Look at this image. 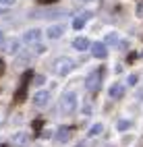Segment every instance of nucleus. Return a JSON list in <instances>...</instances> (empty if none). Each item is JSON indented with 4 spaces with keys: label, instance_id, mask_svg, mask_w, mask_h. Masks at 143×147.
<instances>
[{
    "label": "nucleus",
    "instance_id": "1",
    "mask_svg": "<svg viewBox=\"0 0 143 147\" xmlns=\"http://www.w3.org/2000/svg\"><path fill=\"white\" fill-rule=\"evenodd\" d=\"M77 102H79L77 91H66V93H62V97H60L58 108H60L62 114H71V112L77 110Z\"/></svg>",
    "mask_w": 143,
    "mask_h": 147
},
{
    "label": "nucleus",
    "instance_id": "2",
    "mask_svg": "<svg viewBox=\"0 0 143 147\" xmlns=\"http://www.w3.org/2000/svg\"><path fill=\"white\" fill-rule=\"evenodd\" d=\"M75 66H77V64H75V60H73V58H69V56H60V58H56V60H54V71L58 73L60 77L73 73Z\"/></svg>",
    "mask_w": 143,
    "mask_h": 147
},
{
    "label": "nucleus",
    "instance_id": "3",
    "mask_svg": "<svg viewBox=\"0 0 143 147\" xmlns=\"http://www.w3.org/2000/svg\"><path fill=\"white\" fill-rule=\"evenodd\" d=\"M100 83H102V68H95L87 75V79H85V87H87V91H98L100 89Z\"/></svg>",
    "mask_w": 143,
    "mask_h": 147
},
{
    "label": "nucleus",
    "instance_id": "4",
    "mask_svg": "<svg viewBox=\"0 0 143 147\" xmlns=\"http://www.w3.org/2000/svg\"><path fill=\"white\" fill-rule=\"evenodd\" d=\"M42 35H44V31L42 29H27L25 31V35H23V42L29 46V44H37L42 40Z\"/></svg>",
    "mask_w": 143,
    "mask_h": 147
},
{
    "label": "nucleus",
    "instance_id": "5",
    "mask_svg": "<svg viewBox=\"0 0 143 147\" xmlns=\"http://www.w3.org/2000/svg\"><path fill=\"white\" fill-rule=\"evenodd\" d=\"M48 104H50V93H48V91H37L33 95V106L35 108L44 110V108H48Z\"/></svg>",
    "mask_w": 143,
    "mask_h": 147
},
{
    "label": "nucleus",
    "instance_id": "6",
    "mask_svg": "<svg viewBox=\"0 0 143 147\" xmlns=\"http://www.w3.org/2000/svg\"><path fill=\"white\" fill-rule=\"evenodd\" d=\"M73 137V126H60L58 131H56V135H54V139L56 141H60V143H66Z\"/></svg>",
    "mask_w": 143,
    "mask_h": 147
},
{
    "label": "nucleus",
    "instance_id": "7",
    "mask_svg": "<svg viewBox=\"0 0 143 147\" xmlns=\"http://www.w3.org/2000/svg\"><path fill=\"white\" fill-rule=\"evenodd\" d=\"M108 95H110V100H120V97L125 95V85L122 83H112L110 89H108Z\"/></svg>",
    "mask_w": 143,
    "mask_h": 147
},
{
    "label": "nucleus",
    "instance_id": "8",
    "mask_svg": "<svg viewBox=\"0 0 143 147\" xmlns=\"http://www.w3.org/2000/svg\"><path fill=\"white\" fill-rule=\"evenodd\" d=\"M89 48H91V52H93L95 58H106L108 56V48L102 42H93V46H89Z\"/></svg>",
    "mask_w": 143,
    "mask_h": 147
},
{
    "label": "nucleus",
    "instance_id": "9",
    "mask_svg": "<svg viewBox=\"0 0 143 147\" xmlns=\"http://www.w3.org/2000/svg\"><path fill=\"white\" fill-rule=\"evenodd\" d=\"M27 141H29V135L25 131H19L13 135V145L15 147H27Z\"/></svg>",
    "mask_w": 143,
    "mask_h": 147
},
{
    "label": "nucleus",
    "instance_id": "10",
    "mask_svg": "<svg viewBox=\"0 0 143 147\" xmlns=\"http://www.w3.org/2000/svg\"><path fill=\"white\" fill-rule=\"evenodd\" d=\"M62 33H64V27L62 25H50L46 29V35L50 37V40H58V37H62Z\"/></svg>",
    "mask_w": 143,
    "mask_h": 147
},
{
    "label": "nucleus",
    "instance_id": "11",
    "mask_svg": "<svg viewBox=\"0 0 143 147\" xmlns=\"http://www.w3.org/2000/svg\"><path fill=\"white\" fill-rule=\"evenodd\" d=\"M31 58H33V54H31V52H27V50H23L21 54L17 52V60H15V64H17V66H25V64H29V62H31Z\"/></svg>",
    "mask_w": 143,
    "mask_h": 147
},
{
    "label": "nucleus",
    "instance_id": "12",
    "mask_svg": "<svg viewBox=\"0 0 143 147\" xmlns=\"http://www.w3.org/2000/svg\"><path fill=\"white\" fill-rule=\"evenodd\" d=\"M19 46H21V42L15 40V37L2 44V48H4V52H6V54H17V52H19Z\"/></svg>",
    "mask_w": 143,
    "mask_h": 147
},
{
    "label": "nucleus",
    "instance_id": "13",
    "mask_svg": "<svg viewBox=\"0 0 143 147\" xmlns=\"http://www.w3.org/2000/svg\"><path fill=\"white\" fill-rule=\"evenodd\" d=\"M89 40H85V37H75V40H73V48H75V50H77V52H85V50H89Z\"/></svg>",
    "mask_w": 143,
    "mask_h": 147
},
{
    "label": "nucleus",
    "instance_id": "14",
    "mask_svg": "<svg viewBox=\"0 0 143 147\" xmlns=\"http://www.w3.org/2000/svg\"><path fill=\"white\" fill-rule=\"evenodd\" d=\"M27 79H29V73H27V75L23 77V83H21V87H19V91L15 93V100H17V102H23V97H25V89H27Z\"/></svg>",
    "mask_w": 143,
    "mask_h": 147
},
{
    "label": "nucleus",
    "instance_id": "15",
    "mask_svg": "<svg viewBox=\"0 0 143 147\" xmlns=\"http://www.w3.org/2000/svg\"><path fill=\"white\" fill-rule=\"evenodd\" d=\"M102 131H104V124L102 122H95V124L89 126V137H98V135H102Z\"/></svg>",
    "mask_w": 143,
    "mask_h": 147
},
{
    "label": "nucleus",
    "instance_id": "16",
    "mask_svg": "<svg viewBox=\"0 0 143 147\" xmlns=\"http://www.w3.org/2000/svg\"><path fill=\"white\" fill-rule=\"evenodd\" d=\"M85 21H87V15H79L73 19V29H81L85 25Z\"/></svg>",
    "mask_w": 143,
    "mask_h": 147
},
{
    "label": "nucleus",
    "instance_id": "17",
    "mask_svg": "<svg viewBox=\"0 0 143 147\" xmlns=\"http://www.w3.org/2000/svg\"><path fill=\"white\" fill-rule=\"evenodd\" d=\"M106 44H108V46H116V44H118V33H116V31L106 33Z\"/></svg>",
    "mask_w": 143,
    "mask_h": 147
},
{
    "label": "nucleus",
    "instance_id": "18",
    "mask_svg": "<svg viewBox=\"0 0 143 147\" xmlns=\"http://www.w3.org/2000/svg\"><path fill=\"white\" fill-rule=\"evenodd\" d=\"M116 129H118V131H127V129H131V120H125V118H122V120H118Z\"/></svg>",
    "mask_w": 143,
    "mask_h": 147
},
{
    "label": "nucleus",
    "instance_id": "19",
    "mask_svg": "<svg viewBox=\"0 0 143 147\" xmlns=\"http://www.w3.org/2000/svg\"><path fill=\"white\" fill-rule=\"evenodd\" d=\"M44 52H46V46H42V44H35V46H33V50H31V54H33V56L44 54Z\"/></svg>",
    "mask_w": 143,
    "mask_h": 147
},
{
    "label": "nucleus",
    "instance_id": "20",
    "mask_svg": "<svg viewBox=\"0 0 143 147\" xmlns=\"http://www.w3.org/2000/svg\"><path fill=\"white\" fill-rule=\"evenodd\" d=\"M44 83H46V77H44V75H37L35 79H33V85H37V87L44 85Z\"/></svg>",
    "mask_w": 143,
    "mask_h": 147
},
{
    "label": "nucleus",
    "instance_id": "21",
    "mask_svg": "<svg viewBox=\"0 0 143 147\" xmlns=\"http://www.w3.org/2000/svg\"><path fill=\"white\" fill-rule=\"evenodd\" d=\"M137 79H139L137 75H129V79H127V85H137Z\"/></svg>",
    "mask_w": 143,
    "mask_h": 147
},
{
    "label": "nucleus",
    "instance_id": "22",
    "mask_svg": "<svg viewBox=\"0 0 143 147\" xmlns=\"http://www.w3.org/2000/svg\"><path fill=\"white\" fill-rule=\"evenodd\" d=\"M17 2V0H0V4H4V6H13Z\"/></svg>",
    "mask_w": 143,
    "mask_h": 147
},
{
    "label": "nucleus",
    "instance_id": "23",
    "mask_svg": "<svg viewBox=\"0 0 143 147\" xmlns=\"http://www.w3.org/2000/svg\"><path fill=\"white\" fill-rule=\"evenodd\" d=\"M118 46L122 48V50H127V48H129V42H118Z\"/></svg>",
    "mask_w": 143,
    "mask_h": 147
},
{
    "label": "nucleus",
    "instance_id": "24",
    "mask_svg": "<svg viewBox=\"0 0 143 147\" xmlns=\"http://www.w3.org/2000/svg\"><path fill=\"white\" fill-rule=\"evenodd\" d=\"M137 100H139V102H143V89H139V91H137Z\"/></svg>",
    "mask_w": 143,
    "mask_h": 147
},
{
    "label": "nucleus",
    "instance_id": "25",
    "mask_svg": "<svg viewBox=\"0 0 143 147\" xmlns=\"http://www.w3.org/2000/svg\"><path fill=\"white\" fill-rule=\"evenodd\" d=\"M2 44H4V33L0 31V48H2Z\"/></svg>",
    "mask_w": 143,
    "mask_h": 147
},
{
    "label": "nucleus",
    "instance_id": "26",
    "mask_svg": "<svg viewBox=\"0 0 143 147\" xmlns=\"http://www.w3.org/2000/svg\"><path fill=\"white\" fill-rule=\"evenodd\" d=\"M2 73H4V62L0 60V77H2Z\"/></svg>",
    "mask_w": 143,
    "mask_h": 147
},
{
    "label": "nucleus",
    "instance_id": "27",
    "mask_svg": "<svg viewBox=\"0 0 143 147\" xmlns=\"http://www.w3.org/2000/svg\"><path fill=\"white\" fill-rule=\"evenodd\" d=\"M40 2H42V4H44V2H46V4H52V2H56V0H40Z\"/></svg>",
    "mask_w": 143,
    "mask_h": 147
},
{
    "label": "nucleus",
    "instance_id": "28",
    "mask_svg": "<svg viewBox=\"0 0 143 147\" xmlns=\"http://www.w3.org/2000/svg\"><path fill=\"white\" fill-rule=\"evenodd\" d=\"M0 147H11V145H0Z\"/></svg>",
    "mask_w": 143,
    "mask_h": 147
},
{
    "label": "nucleus",
    "instance_id": "29",
    "mask_svg": "<svg viewBox=\"0 0 143 147\" xmlns=\"http://www.w3.org/2000/svg\"><path fill=\"white\" fill-rule=\"evenodd\" d=\"M85 2H91V0H85Z\"/></svg>",
    "mask_w": 143,
    "mask_h": 147
}]
</instances>
